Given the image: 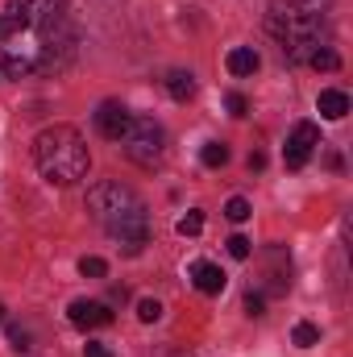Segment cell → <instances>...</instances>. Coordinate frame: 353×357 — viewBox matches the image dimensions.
<instances>
[{
  "mask_svg": "<svg viewBox=\"0 0 353 357\" xmlns=\"http://www.w3.org/2000/svg\"><path fill=\"white\" fill-rule=\"evenodd\" d=\"M225 108H229L233 116H246V112H250V100H246L241 91H229V96H225Z\"/></svg>",
  "mask_w": 353,
  "mask_h": 357,
  "instance_id": "21",
  "label": "cell"
},
{
  "mask_svg": "<svg viewBox=\"0 0 353 357\" xmlns=\"http://www.w3.org/2000/svg\"><path fill=\"white\" fill-rule=\"evenodd\" d=\"M96 133L104 137V142H121L125 133H129V121H133V112L121 104V100H104L100 108H96Z\"/></svg>",
  "mask_w": 353,
  "mask_h": 357,
  "instance_id": "7",
  "label": "cell"
},
{
  "mask_svg": "<svg viewBox=\"0 0 353 357\" xmlns=\"http://www.w3.org/2000/svg\"><path fill=\"white\" fill-rule=\"evenodd\" d=\"M225 245H229V254H233L237 262H246V258L254 254V241H250V237H241V233H233V237H229Z\"/></svg>",
  "mask_w": 353,
  "mask_h": 357,
  "instance_id": "18",
  "label": "cell"
},
{
  "mask_svg": "<svg viewBox=\"0 0 353 357\" xmlns=\"http://www.w3.org/2000/svg\"><path fill=\"white\" fill-rule=\"evenodd\" d=\"M80 274H84V278H104L108 266H104V258H84V262H80Z\"/></svg>",
  "mask_w": 353,
  "mask_h": 357,
  "instance_id": "20",
  "label": "cell"
},
{
  "mask_svg": "<svg viewBox=\"0 0 353 357\" xmlns=\"http://www.w3.org/2000/svg\"><path fill=\"white\" fill-rule=\"evenodd\" d=\"M262 307H266L262 291H250V295H246V316H262Z\"/></svg>",
  "mask_w": 353,
  "mask_h": 357,
  "instance_id": "22",
  "label": "cell"
},
{
  "mask_svg": "<svg viewBox=\"0 0 353 357\" xmlns=\"http://www.w3.org/2000/svg\"><path fill=\"white\" fill-rule=\"evenodd\" d=\"M179 237H200V229H204V212H195V208H191V212H187V216H179Z\"/></svg>",
  "mask_w": 353,
  "mask_h": 357,
  "instance_id": "16",
  "label": "cell"
},
{
  "mask_svg": "<svg viewBox=\"0 0 353 357\" xmlns=\"http://www.w3.org/2000/svg\"><path fill=\"white\" fill-rule=\"evenodd\" d=\"M75 42L67 0H8L0 13V67L13 79L63 71Z\"/></svg>",
  "mask_w": 353,
  "mask_h": 357,
  "instance_id": "1",
  "label": "cell"
},
{
  "mask_svg": "<svg viewBox=\"0 0 353 357\" xmlns=\"http://www.w3.org/2000/svg\"><path fill=\"white\" fill-rule=\"evenodd\" d=\"M158 316H163V303L158 299H137V320L142 324H154Z\"/></svg>",
  "mask_w": 353,
  "mask_h": 357,
  "instance_id": "19",
  "label": "cell"
},
{
  "mask_svg": "<svg viewBox=\"0 0 353 357\" xmlns=\"http://www.w3.org/2000/svg\"><path fill=\"white\" fill-rule=\"evenodd\" d=\"M33 162L46 183L54 187H75L80 178H88L91 154L88 142L75 125H50L33 137Z\"/></svg>",
  "mask_w": 353,
  "mask_h": 357,
  "instance_id": "4",
  "label": "cell"
},
{
  "mask_svg": "<svg viewBox=\"0 0 353 357\" xmlns=\"http://www.w3.org/2000/svg\"><path fill=\"white\" fill-rule=\"evenodd\" d=\"M250 212H254V208H250V199H241V195H233V199L225 204V216H229L233 225H241V220H250Z\"/></svg>",
  "mask_w": 353,
  "mask_h": 357,
  "instance_id": "17",
  "label": "cell"
},
{
  "mask_svg": "<svg viewBox=\"0 0 353 357\" xmlns=\"http://www.w3.org/2000/svg\"><path fill=\"white\" fill-rule=\"evenodd\" d=\"M225 67H229V75L246 79V75H254V71L262 67V59H258V50H250V46H233L229 59H225Z\"/></svg>",
  "mask_w": 353,
  "mask_h": 357,
  "instance_id": "10",
  "label": "cell"
},
{
  "mask_svg": "<svg viewBox=\"0 0 353 357\" xmlns=\"http://www.w3.org/2000/svg\"><path fill=\"white\" fill-rule=\"evenodd\" d=\"M291 341H295L299 349H312V345H320V328L303 320V324H295V333H291Z\"/></svg>",
  "mask_w": 353,
  "mask_h": 357,
  "instance_id": "15",
  "label": "cell"
},
{
  "mask_svg": "<svg viewBox=\"0 0 353 357\" xmlns=\"http://www.w3.org/2000/svg\"><path fill=\"white\" fill-rule=\"evenodd\" d=\"M329 4L333 0H270L266 8V29L270 38L283 46V59L287 63H308V54L316 46H329L324 42V29H329Z\"/></svg>",
  "mask_w": 353,
  "mask_h": 357,
  "instance_id": "2",
  "label": "cell"
},
{
  "mask_svg": "<svg viewBox=\"0 0 353 357\" xmlns=\"http://www.w3.org/2000/svg\"><path fill=\"white\" fill-rule=\"evenodd\" d=\"M0 320H4V303H0Z\"/></svg>",
  "mask_w": 353,
  "mask_h": 357,
  "instance_id": "25",
  "label": "cell"
},
{
  "mask_svg": "<svg viewBox=\"0 0 353 357\" xmlns=\"http://www.w3.org/2000/svg\"><path fill=\"white\" fill-rule=\"evenodd\" d=\"M121 150H125V158L133 167H158V158L167 150V129L154 116H133L129 133L121 137Z\"/></svg>",
  "mask_w": 353,
  "mask_h": 357,
  "instance_id": "5",
  "label": "cell"
},
{
  "mask_svg": "<svg viewBox=\"0 0 353 357\" xmlns=\"http://www.w3.org/2000/svg\"><path fill=\"white\" fill-rule=\"evenodd\" d=\"M67 320L75 324V328H108L112 324V312H108V303H100V299H75L71 307H67Z\"/></svg>",
  "mask_w": 353,
  "mask_h": 357,
  "instance_id": "8",
  "label": "cell"
},
{
  "mask_svg": "<svg viewBox=\"0 0 353 357\" xmlns=\"http://www.w3.org/2000/svg\"><path fill=\"white\" fill-rule=\"evenodd\" d=\"M200 162H204V167H212V171H216V167H225V162H229V146H225V142H204Z\"/></svg>",
  "mask_w": 353,
  "mask_h": 357,
  "instance_id": "14",
  "label": "cell"
},
{
  "mask_svg": "<svg viewBox=\"0 0 353 357\" xmlns=\"http://www.w3.org/2000/svg\"><path fill=\"white\" fill-rule=\"evenodd\" d=\"M167 91H171V100L187 104V100L195 96V75H191V71H171V75H167Z\"/></svg>",
  "mask_w": 353,
  "mask_h": 357,
  "instance_id": "12",
  "label": "cell"
},
{
  "mask_svg": "<svg viewBox=\"0 0 353 357\" xmlns=\"http://www.w3.org/2000/svg\"><path fill=\"white\" fill-rule=\"evenodd\" d=\"M308 63H312L316 71H337V67H341V54H337L333 46H316V50L308 54Z\"/></svg>",
  "mask_w": 353,
  "mask_h": 357,
  "instance_id": "13",
  "label": "cell"
},
{
  "mask_svg": "<svg viewBox=\"0 0 353 357\" xmlns=\"http://www.w3.org/2000/svg\"><path fill=\"white\" fill-rule=\"evenodd\" d=\"M8 341H13V349H29V333L17 324H8Z\"/></svg>",
  "mask_w": 353,
  "mask_h": 357,
  "instance_id": "23",
  "label": "cell"
},
{
  "mask_svg": "<svg viewBox=\"0 0 353 357\" xmlns=\"http://www.w3.org/2000/svg\"><path fill=\"white\" fill-rule=\"evenodd\" d=\"M84 357H117V354H112L108 345H100V341H88V345H84Z\"/></svg>",
  "mask_w": 353,
  "mask_h": 357,
  "instance_id": "24",
  "label": "cell"
},
{
  "mask_svg": "<svg viewBox=\"0 0 353 357\" xmlns=\"http://www.w3.org/2000/svg\"><path fill=\"white\" fill-rule=\"evenodd\" d=\"M316 146H320V129H316L312 121H299V125L291 129L287 146H283V162H287V171L308 167V158H312V150H316Z\"/></svg>",
  "mask_w": 353,
  "mask_h": 357,
  "instance_id": "6",
  "label": "cell"
},
{
  "mask_svg": "<svg viewBox=\"0 0 353 357\" xmlns=\"http://www.w3.org/2000/svg\"><path fill=\"white\" fill-rule=\"evenodd\" d=\"M191 282H195L200 295H220L229 278H225V270L216 266V262H195L191 266Z\"/></svg>",
  "mask_w": 353,
  "mask_h": 357,
  "instance_id": "9",
  "label": "cell"
},
{
  "mask_svg": "<svg viewBox=\"0 0 353 357\" xmlns=\"http://www.w3.org/2000/svg\"><path fill=\"white\" fill-rule=\"evenodd\" d=\"M88 212L125 245V254H137L150 237V220H146V204L117 178L96 183L88 191Z\"/></svg>",
  "mask_w": 353,
  "mask_h": 357,
  "instance_id": "3",
  "label": "cell"
},
{
  "mask_svg": "<svg viewBox=\"0 0 353 357\" xmlns=\"http://www.w3.org/2000/svg\"><path fill=\"white\" fill-rule=\"evenodd\" d=\"M316 108H320L324 121H341V116L350 112V96H345L341 88H324L320 91V100H316Z\"/></svg>",
  "mask_w": 353,
  "mask_h": 357,
  "instance_id": "11",
  "label": "cell"
}]
</instances>
